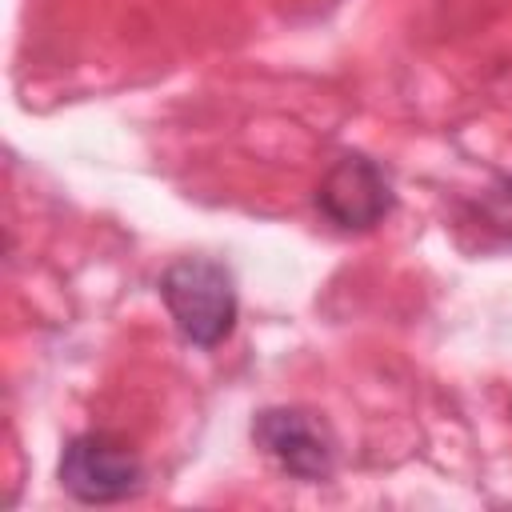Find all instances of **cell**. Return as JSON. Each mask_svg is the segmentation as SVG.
<instances>
[{
	"label": "cell",
	"mask_w": 512,
	"mask_h": 512,
	"mask_svg": "<svg viewBox=\"0 0 512 512\" xmlns=\"http://www.w3.org/2000/svg\"><path fill=\"white\" fill-rule=\"evenodd\" d=\"M160 300L176 324V332L192 348H216L236 328V280L224 264L204 256L172 260L160 276Z\"/></svg>",
	"instance_id": "1"
},
{
	"label": "cell",
	"mask_w": 512,
	"mask_h": 512,
	"mask_svg": "<svg viewBox=\"0 0 512 512\" xmlns=\"http://www.w3.org/2000/svg\"><path fill=\"white\" fill-rule=\"evenodd\" d=\"M252 440L256 448H264V456L288 472L292 480L304 484H320L336 472V432L328 428V420L312 408H296V404H276L256 412L252 420Z\"/></svg>",
	"instance_id": "2"
},
{
	"label": "cell",
	"mask_w": 512,
	"mask_h": 512,
	"mask_svg": "<svg viewBox=\"0 0 512 512\" xmlns=\"http://www.w3.org/2000/svg\"><path fill=\"white\" fill-rule=\"evenodd\" d=\"M60 484L80 504H116L144 488V464L124 440L108 432H84L72 436L60 456Z\"/></svg>",
	"instance_id": "3"
},
{
	"label": "cell",
	"mask_w": 512,
	"mask_h": 512,
	"mask_svg": "<svg viewBox=\"0 0 512 512\" xmlns=\"http://www.w3.org/2000/svg\"><path fill=\"white\" fill-rule=\"evenodd\" d=\"M316 208L344 232H368L392 212V180L372 156L344 152L324 172L316 188Z\"/></svg>",
	"instance_id": "4"
}]
</instances>
